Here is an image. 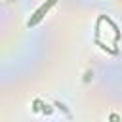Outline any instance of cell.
<instances>
[{
  "label": "cell",
  "instance_id": "1",
  "mask_svg": "<svg viewBox=\"0 0 122 122\" xmlns=\"http://www.w3.org/2000/svg\"><path fill=\"white\" fill-rule=\"evenodd\" d=\"M53 2H55V0H50L48 4H44V6H42V8H40V10L36 11V13H34V17H32V21H30L29 25H34V23H36V21H38V19H40V17H42V15H44L46 11H48V8H50V6L53 4Z\"/></svg>",
  "mask_w": 122,
  "mask_h": 122
}]
</instances>
